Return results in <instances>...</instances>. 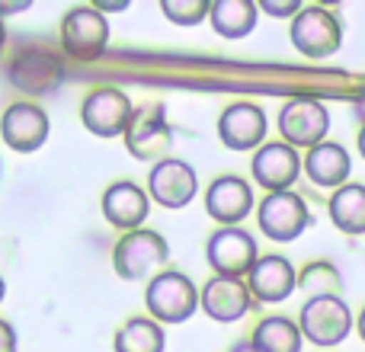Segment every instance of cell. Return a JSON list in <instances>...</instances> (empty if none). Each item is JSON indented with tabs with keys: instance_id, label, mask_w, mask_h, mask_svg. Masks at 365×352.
I'll return each instance as SVG.
<instances>
[{
	"instance_id": "1",
	"label": "cell",
	"mask_w": 365,
	"mask_h": 352,
	"mask_svg": "<svg viewBox=\"0 0 365 352\" xmlns=\"http://www.w3.org/2000/svg\"><path fill=\"white\" fill-rule=\"evenodd\" d=\"M145 304L151 311V321L158 323H182L199 311V291H195L192 279L182 276L177 269L158 272L148 282Z\"/></svg>"
},
{
	"instance_id": "2",
	"label": "cell",
	"mask_w": 365,
	"mask_h": 352,
	"mask_svg": "<svg viewBox=\"0 0 365 352\" xmlns=\"http://www.w3.org/2000/svg\"><path fill=\"white\" fill-rule=\"evenodd\" d=\"M289 38L304 58H330L343 45V23L330 6H302L289 26Z\"/></svg>"
},
{
	"instance_id": "3",
	"label": "cell",
	"mask_w": 365,
	"mask_h": 352,
	"mask_svg": "<svg viewBox=\"0 0 365 352\" xmlns=\"http://www.w3.org/2000/svg\"><path fill=\"white\" fill-rule=\"evenodd\" d=\"M167 259H170V244L164 240V234L145 231V227L128 231L113 250V266H115V272H119V279H125V282L148 279L154 269H160Z\"/></svg>"
},
{
	"instance_id": "4",
	"label": "cell",
	"mask_w": 365,
	"mask_h": 352,
	"mask_svg": "<svg viewBox=\"0 0 365 352\" xmlns=\"http://www.w3.org/2000/svg\"><path fill=\"white\" fill-rule=\"evenodd\" d=\"M125 147L135 160H167L173 147V128L167 122V109L164 103H151V106H141L132 113V122L125 128Z\"/></svg>"
},
{
	"instance_id": "5",
	"label": "cell",
	"mask_w": 365,
	"mask_h": 352,
	"mask_svg": "<svg viewBox=\"0 0 365 352\" xmlns=\"http://www.w3.org/2000/svg\"><path fill=\"white\" fill-rule=\"evenodd\" d=\"M279 132H282L289 147H317L321 141H327L330 132V113L317 96H292L279 113Z\"/></svg>"
},
{
	"instance_id": "6",
	"label": "cell",
	"mask_w": 365,
	"mask_h": 352,
	"mask_svg": "<svg viewBox=\"0 0 365 352\" xmlns=\"http://www.w3.org/2000/svg\"><path fill=\"white\" fill-rule=\"evenodd\" d=\"M257 221L259 231L276 244H289L298 240L311 224V212L304 205V199L289 189V192H269L263 202L257 205Z\"/></svg>"
},
{
	"instance_id": "7",
	"label": "cell",
	"mask_w": 365,
	"mask_h": 352,
	"mask_svg": "<svg viewBox=\"0 0 365 352\" xmlns=\"http://www.w3.org/2000/svg\"><path fill=\"white\" fill-rule=\"evenodd\" d=\"M298 330L314 346H336L353 330V311L343 298H308L298 314Z\"/></svg>"
},
{
	"instance_id": "8",
	"label": "cell",
	"mask_w": 365,
	"mask_h": 352,
	"mask_svg": "<svg viewBox=\"0 0 365 352\" xmlns=\"http://www.w3.org/2000/svg\"><path fill=\"white\" fill-rule=\"evenodd\" d=\"M61 45L74 61H96L109 45V23L93 6H74L61 19Z\"/></svg>"
},
{
	"instance_id": "9",
	"label": "cell",
	"mask_w": 365,
	"mask_h": 352,
	"mask_svg": "<svg viewBox=\"0 0 365 352\" xmlns=\"http://www.w3.org/2000/svg\"><path fill=\"white\" fill-rule=\"evenodd\" d=\"M10 83L29 96H48L64 83V64L51 48H26L10 61Z\"/></svg>"
},
{
	"instance_id": "10",
	"label": "cell",
	"mask_w": 365,
	"mask_h": 352,
	"mask_svg": "<svg viewBox=\"0 0 365 352\" xmlns=\"http://www.w3.org/2000/svg\"><path fill=\"white\" fill-rule=\"evenodd\" d=\"M205 257H208V266L215 269V276L247 279V272L259 259V250H257V240L244 227H221V231H215L208 237Z\"/></svg>"
},
{
	"instance_id": "11",
	"label": "cell",
	"mask_w": 365,
	"mask_h": 352,
	"mask_svg": "<svg viewBox=\"0 0 365 352\" xmlns=\"http://www.w3.org/2000/svg\"><path fill=\"white\" fill-rule=\"evenodd\" d=\"M269 119L259 103H231L218 115V141L227 151H257L266 145Z\"/></svg>"
},
{
	"instance_id": "12",
	"label": "cell",
	"mask_w": 365,
	"mask_h": 352,
	"mask_svg": "<svg viewBox=\"0 0 365 352\" xmlns=\"http://www.w3.org/2000/svg\"><path fill=\"white\" fill-rule=\"evenodd\" d=\"M132 113H135L132 100L115 87L93 90L81 106L83 125H87V132L96 135V138H119V135H125L128 122H132Z\"/></svg>"
},
{
	"instance_id": "13",
	"label": "cell",
	"mask_w": 365,
	"mask_h": 352,
	"mask_svg": "<svg viewBox=\"0 0 365 352\" xmlns=\"http://www.w3.org/2000/svg\"><path fill=\"white\" fill-rule=\"evenodd\" d=\"M250 173L259 186L269 192H289L302 173V154L289 147L285 141H266L257 147L250 160Z\"/></svg>"
},
{
	"instance_id": "14",
	"label": "cell",
	"mask_w": 365,
	"mask_h": 352,
	"mask_svg": "<svg viewBox=\"0 0 365 352\" xmlns=\"http://www.w3.org/2000/svg\"><path fill=\"white\" fill-rule=\"evenodd\" d=\"M48 115L36 103H13L6 106L4 119H0V138L6 141V147L19 154H32L45 145L48 138Z\"/></svg>"
},
{
	"instance_id": "15",
	"label": "cell",
	"mask_w": 365,
	"mask_h": 352,
	"mask_svg": "<svg viewBox=\"0 0 365 352\" xmlns=\"http://www.w3.org/2000/svg\"><path fill=\"white\" fill-rule=\"evenodd\" d=\"M148 192L158 205L164 208H186L189 202L199 192V180H195V170L186 164V160L167 157L160 164L151 167V176H148Z\"/></svg>"
},
{
	"instance_id": "16",
	"label": "cell",
	"mask_w": 365,
	"mask_h": 352,
	"mask_svg": "<svg viewBox=\"0 0 365 352\" xmlns=\"http://www.w3.org/2000/svg\"><path fill=\"white\" fill-rule=\"evenodd\" d=\"M247 289H250V298H257V301L279 304L298 289V269L279 253H266L247 272Z\"/></svg>"
},
{
	"instance_id": "17",
	"label": "cell",
	"mask_w": 365,
	"mask_h": 352,
	"mask_svg": "<svg viewBox=\"0 0 365 352\" xmlns=\"http://www.w3.org/2000/svg\"><path fill=\"white\" fill-rule=\"evenodd\" d=\"M199 308L205 311L212 321L234 323V321H240V317L250 314L253 298H250V289H247L244 279L212 276L205 282V289L199 291Z\"/></svg>"
},
{
	"instance_id": "18",
	"label": "cell",
	"mask_w": 365,
	"mask_h": 352,
	"mask_svg": "<svg viewBox=\"0 0 365 352\" xmlns=\"http://www.w3.org/2000/svg\"><path fill=\"white\" fill-rule=\"evenodd\" d=\"M205 212L218 221L221 227H237L247 214L253 212V189L247 180L227 173L212 180L205 192Z\"/></svg>"
},
{
	"instance_id": "19",
	"label": "cell",
	"mask_w": 365,
	"mask_h": 352,
	"mask_svg": "<svg viewBox=\"0 0 365 352\" xmlns=\"http://www.w3.org/2000/svg\"><path fill=\"white\" fill-rule=\"evenodd\" d=\"M148 212H151L148 192L132 180H119L103 192V214L119 231H138L145 224Z\"/></svg>"
},
{
	"instance_id": "20",
	"label": "cell",
	"mask_w": 365,
	"mask_h": 352,
	"mask_svg": "<svg viewBox=\"0 0 365 352\" xmlns=\"http://www.w3.org/2000/svg\"><path fill=\"white\" fill-rule=\"evenodd\" d=\"M302 167L314 186L340 189V186H346V180H349L353 157H349V151L343 145H336V141H321L317 147H311V151L304 154Z\"/></svg>"
},
{
	"instance_id": "21",
	"label": "cell",
	"mask_w": 365,
	"mask_h": 352,
	"mask_svg": "<svg viewBox=\"0 0 365 352\" xmlns=\"http://www.w3.org/2000/svg\"><path fill=\"white\" fill-rule=\"evenodd\" d=\"M257 4L253 0H215L208 10V23L221 38H244L257 29Z\"/></svg>"
},
{
	"instance_id": "22",
	"label": "cell",
	"mask_w": 365,
	"mask_h": 352,
	"mask_svg": "<svg viewBox=\"0 0 365 352\" xmlns=\"http://www.w3.org/2000/svg\"><path fill=\"white\" fill-rule=\"evenodd\" d=\"M327 208H330V221H334L336 231L349 234V237L365 234V186L362 182L340 186L330 195Z\"/></svg>"
},
{
	"instance_id": "23",
	"label": "cell",
	"mask_w": 365,
	"mask_h": 352,
	"mask_svg": "<svg viewBox=\"0 0 365 352\" xmlns=\"http://www.w3.org/2000/svg\"><path fill=\"white\" fill-rule=\"evenodd\" d=\"M302 330H298L295 321L282 314H272L263 317V321L253 327V349L257 352H302Z\"/></svg>"
},
{
	"instance_id": "24",
	"label": "cell",
	"mask_w": 365,
	"mask_h": 352,
	"mask_svg": "<svg viewBox=\"0 0 365 352\" xmlns=\"http://www.w3.org/2000/svg\"><path fill=\"white\" fill-rule=\"evenodd\" d=\"M167 336L164 327L151 317H132L115 333V352H164Z\"/></svg>"
},
{
	"instance_id": "25",
	"label": "cell",
	"mask_w": 365,
	"mask_h": 352,
	"mask_svg": "<svg viewBox=\"0 0 365 352\" xmlns=\"http://www.w3.org/2000/svg\"><path fill=\"white\" fill-rule=\"evenodd\" d=\"M298 289H302L308 298H340L343 276L334 263L317 259V263H308L302 272H298Z\"/></svg>"
},
{
	"instance_id": "26",
	"label": "cell",
	"mask_w": 365,
	"mask_h": 352,
	"mask_svg": "<svg viewBox=\"0 0 365 352\" xmlns=\"http://www.w3.org/2000/svg\"><path fill=\"white\" fill-rule=\"evenodd\" d=\"M208 10H212L208 0H160V13L173 26H199Z\"/></svg>"
},
{
	"instance_id": "27",
	"label": "cell",
	"mask_w": 365,
	"mask_h": 352,
	"mask_svg": "<svg viewBox=\"0 0 365 352\" xmlns=\"http://www.w3.org/2000/svg\"><path fill=\"white\" fill-rule=\"evenodd\" d=\"M257 10L276 19H295L298 10H302V0H259Z\"/></svg>"
},
{
	"instance_id": "28",
	"label": "cell",
	"mask_w": 365,
	"mask_h": 352,
	"mask_svg": "<svg viewBox=\"0 0 365 352\" xmlns=\"http://www.w3.org/2000/svg\"><path fill=\"white\" fill-rule=\"evenodd\" d=\"M0 352H16V333L6 321H0Z\"/></svg>"
},
{
	"instance_id": "29",
	"label": "cell",
	"mask_w": 365,
	"mask_h": 352,
	"mask_svg": "<svg viewBox=\"0 0 365 352\" xmlns=\"http://www.w3.org/2000/svg\"><path fill=\"white\" fill-rule=\"evenodd\" d=\"M19 10H29V0H16V4H0V19L10 16V13H19Z\"/></svg>"
},
{
	"instance_id": "30",
	"label": "cell",
	"mask_w": 365,
	"mask_h": 352,
	"mask_svg": "<svg viewBox=\"0 0 365 352\" xmlns=\"http://www.w3.org/2000/svg\"><path fill=\"white\" fill-rule=\"evenodd\" d=\"M356 115H359V119H362V125H365V93L359 96V100H356Z\"/></svg>"
},
{
	"instance_id": "31",
	"label": "cell",
	"mask_w": 365,
	"mask_h": 352,
	"mask_svg": "<svg viewBox=\"0 0 365 352\" xmlns=\"http://www.w3.org/2000/svg\"><path fill=\"white\" fill-rule=\"evenodd\" d=\"M231 352H257V349H253V343L247 340V343H237V346H234Z\"/></svg>"
},
{
	"instance_id": "32",
	"label": "cell",
	"mask_w": 365,
	"mask_h": 352,
	"mask_svg": "<svg viewBox=\"0 0 365 352\" xmlns=\"http://www.w3.org/2000/svg\"><path fill=\"white\" fill-rule=\"evenodd\" d=\"M356 145H359V154H362V157H365V125L359 128V141H356Z\"/></svg>"
},
{
	"instance_id": "33",
	"label": "cell",
	"mask_w": 365,
	"mask_h": 352,
	"mask_svg": "<svg viewBox=\"0 0 365 352\" xmlns=\"http://www.w3.org/2000/svg\"><path fill=\"white\" fill-rule=\"evenodd\" d=\"M359 336H362V343H365V308H362V314H359Z\"/></svg>"
},
{
	"instance_id": "34",
	"label": "cell",
	"mask_w": 365,
	"mask_h": 352,
	"mask_svg": "<svg viewBox=\"0 0 365 352\" xmlns=\"http://www.w3.org/2000/svg\"><path fill=\"white\" fill-rule=\"evenodd\" d=\"M4 42H6V29H4V19H0V51H4Z\"/></svg>"
},
{
	"instance_id": "35",
	"label": "cell",
	"mask_w": 365,
	"mask_h": 352,
	"mask_svg": "<svg viewBox=\"0 0 365 352\" xmlns=\"http://www.w3.org/2000/svg\"><path fill=\"white\" fill-rule=\"evenodd\" d=\"M4 291H6V285H4V279H0V301H4Z\"/></svg>"
}]
</instances>
